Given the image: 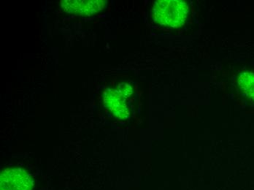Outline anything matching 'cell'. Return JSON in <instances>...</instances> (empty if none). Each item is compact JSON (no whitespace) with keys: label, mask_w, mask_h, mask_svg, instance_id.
I'll use <instances>...</instances> for the list:
<instances>
[{"label":"cell","mask_w":254,"mask_h":190,"mask_svg":"<svg viewBox=\"0 0 254 190\" xmlns=\"http://www.w3.org/2000/svg\"><path fill=\"white\" fill-rule=\"evenodd\" d=\"M189 5L183 0H159L155 1L153 16L161 25L178 28L185 24L189 16Z\"/></svg>","instance_id":"cell-1"},{"label":"cell","mask_w":254,"mask_h":190,"mask_svg":"<svg viewBox=\"0 0 254 190\" xmlns=\"http://www.w3.org/2000/svg\"><path fill=\"white\" fill-rule=\"evenodd\" d=\"M32 177L24 170L11 168L1 174V190H30Z\"/></svg>","instance_id":"cell-2"},{"label":"cell","mask_w":254,"mask_h":190,"mask_svg":"<svg viewBox=\"0 0 254 190\" xmlns=\"http://www.w3.org/2000/svg\"><path fill=\"white\" fill-rule=\"evenodd\" d=\"M105 2L102 0H64L61 6L67 13L91 15L103 10Z\"/></svg>","instance_id":"cell-3"},{"label":"cell","mask_w":254,"mask_h":190,"mask_svg":"<svg viewBox=\"0 0 254 190\" xmlns=\"http://www.w3.org/2000/svg\"><path fill=\"white\" fill-rule=\"evenodd\" d=\"M125 98L126 95L122 94L120 91L109 90L105 95V101L108 107L114 112V114L122 117L127 113Z\"/></svg>","instance_id":"cell-4"},{"label":"cell","mask_w":254,"mask_h":190,"mask_svg":"<svg viewBox=\"0 0 254 190\" xmlns=\"http://www.w3.org/2000/svg\"><path fill=\"white\" fill-rule=\"evenodd\" d=\"M238 86L243 95L254 102V73L242 72L238 78Z\"/></svg>","instance_id":"cell-5"}]
</instances>
